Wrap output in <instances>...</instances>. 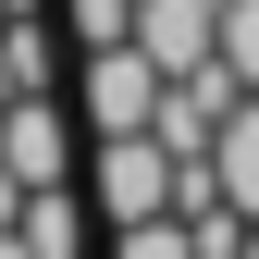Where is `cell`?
Returning <instances> with one entry per match:
<instances>
[{
  "instance_id": "6da1fadb",
  "label": "cell",
  "mask_w": 259,
  "mask_h": 259,
  "mask_svg": "<svg viewBox=\"0 0 259 259\" xmlns=\"http://www.w3.org/2000/svg\"><path fill=\"white\" fill-rule=\"evenodd\" d=\"M160 62L136 50V37H87V123L99 136H136V123H160Z\"/></svg>"
},
{
  "instance_id": "7a4b0ae2",
  "label": "cell",
  "mask_w": 259,
  "mask_h": 259,
  "mask_svg": "<svg viewBox=\"0 0 259 259\" xmlns=\"http://www.w3.org/2000/svg\"><path fill=\"white\" fill-rule=\"evenodd\" d=\"M99 210H111V222L173 210V148H160L148 123H136V136H99Z\"/></svg>"
},
{
  "instance_id": "3957f363",
  "label": "cell",
  "mask_w": 259,
  "mask_h": 259,
  "mask_svg": "<svg viewBox=\"0 0 259 259\" xmlns=\"http://www.w3.org/2000/svg\"><path fill=\"white\" fill-rule=\"evenodd\" d=\"M136 50L160 62V74H198V62L222 50V0H136Z\"/></svg>"
},
{
  "instance_id": "277c9868",
  "label": "cell",
  "mask_w": 259,
  "mask_h": 259,
  "mask_svg": "<svg viewBox=\"0 0 259 259\" xmlns=\"http://www.w3.org/2000/svg\"><path fill=\"white\" fill-rule=\"evenodd\" d=\"M0 160H13L25 185H62V173H74V148H62V111L37 99V87H13V111H0Z\"/></svg>"
},
{
  "instance_id": "5b68a950",
  "label": "cell",
  "mask_w": 259,
  "mask_h": 259,
  "mask_svg": "<svg viewBox=\"0 0 259 259\" xmlns=\"http://www.w3.org/2000/svg\"><path fill=\"white\" fill-rule=\"evenodd\" d=\"M210 173H222V198L259 222V87H247L235 111H222V136H210Z\"/></svg>"
},
{
  "instance_id": "8992f818",
  "label": "cell",
  "mask_w": 259,
  "mask_h": 259,
  "mask_svg": "<svg viewBox=\"0 0 259 259\" xmlns=\"http://www.w3.org/2000/svg\"><path fill=\"white\" fill-rule=\"evenodd\" d=\"M25 247L37 259H87V210L62 198V185H25Z\"/></svg>"
},
{
  "instance_id": "52a82bcc",
  "label": "cell",
  "mask_w": 259,
  "mask_h": 259,
  "mask_svg": "<svg viewBox=\"0 0 259 259\" xmlns=\"http://www.w3.org/2000/svg\"><path fill=\"white\" fill-rule=\"evenodd\" d=\"M111 259H198V222H185V210H148V222L111 235Z\"/></svg>"
},
{
  "instance_id": "ba28073f",
  "label": "cell",
  "mask_w": 259,
  "mask_h": 259,
  "mask_svg": "<svg viewBox=\"0 0 259 259\" xmlns=\"http://www.w3.org/2000/svg\"><path fill=\"white\" fill-rule=\"evenodd\" d=\"M74 37H136V0H74Z\"/></svg>"
},
{
  "instance_id": "9c48e42d",
  "label": "cell",
  "mask_w": 259,
  "mask_h": 259,
  "mask_svg": "<svg viewBox=\"0 0 259 259\" xmlns=\"http://www.w3.org/2000/svg\"><path fill=\"white\" fill-rule=\"evenodd\" d=\"M0 222H25V173H13V160H0Z\"/></svg>"
},
{
  "instance_id": "30bf717a",
  "label": "cell",
  "mask_w": 259,
  "mask_h": 259,
  "mask_svg": "<svg viewBox=\"0 0 259 259\" xmlns=\"http://www.w3.org/2000/svg\"><path fill=\"white\" fill-rule=\"evenodd\" d=\"M0 259H37V247H25V222H0Z\"/></svg>"
},
{
  "instance_id": "8fae6325",
  "label": "cell",
  "mask_w": 259,
  "mask_h": 259,
  "mask_svg": "<svg viewBox=\"0 0 259 259\" xmlns=\"http://www.w3.org/2000/svg\"><path fill=\"white\" fill-rule=\"evenodd\" d=\"M0 111H13V62H0Z\"/></svg>"
},
{
  "instance_id": "7c38bea8",
  "label": "cell",
  "mask_w": 259,
  "mask_h": 259,
  "mask_svg": "<svg viewBox=\"0 0 259 259\" xmlns=\"http://www.w3.org/2000/svg\"><path fill=\"white\" fill-rule=\"evenodd\" d=\"M235 259H259V222H247V247H235Z\"/></svg>"
}]
</instances>
